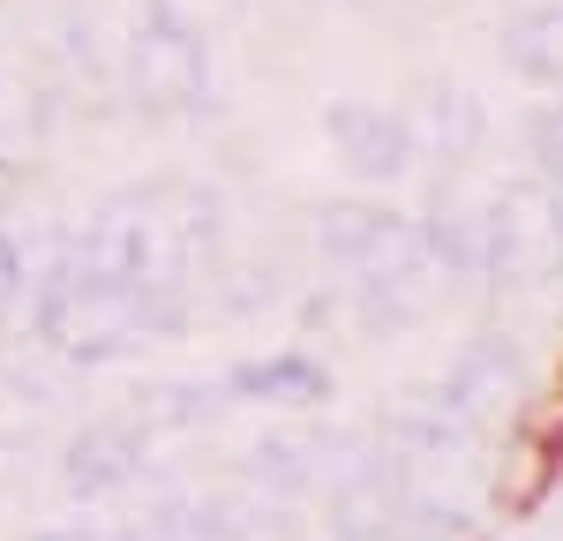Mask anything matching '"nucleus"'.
Returning a JSON list of instances; mask_svg holds the SVG:
<instances>
[{"label":"nucleus","instance_id":"f257e3e1","mask_svg":"<svg viewBox=\"0 0 563 541\" xmlns=\"http://www.w3.org/2000/svg\"><path fill=\"white\" fill-rule=\"evenodd\" d=\"M488 256H504L511 270L541 278L563 264V211L541 188H511L496 211H488Z\"/></svg>","mask_w":563,"mask_h":541},{"label":"nucleus","instance_id":"f03ea898","mask_svg":"<svg viewBox=\"0 0 563 541\" xmlns=\"http://www.w3.org/2000/svg\"><path fill=\"white\" fill-rule=\"evenodd\" d=\"M541 158H549V174L563 180V113L549 121V135H541Z\"/></svg>","mask_w":563,"mask_h":541}]
</instances>
